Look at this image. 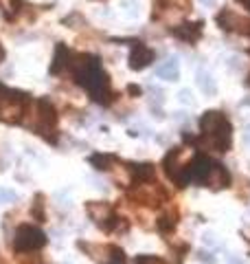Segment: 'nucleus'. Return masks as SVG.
<instances>
[{
	"label": "nucleus",
	"instance_id": "aec40b11",
	"mask_svg": "<svg viewBox=\"0 0 250 264\" xmlns=\"http://www.w3.org/2000/svg\"><path fill=\"white\" fill-rule=\"evenodd\" d=\"M108 264H128V255L123 253V249L110 244V255H108Z\"/></svg>",
	"mask_w": 250,
	"mask_h": 264
},
{
	"label": "nucleus",
	"instance_id": "4be33fe9",
	"mask_svg": "<svg viewBox=\"0 0 250 264\" xmlns=\"http://www.w3.org/2000/svg\"><path fill=\"white\" fill-rule=\"evenodd\" d=\"M18 200V194L9 187H0V205L3 203H15Z\"/></svg>",
	"mask_w": 250,
	"mask_h": 264
},
{
	"label": "nucleus",
	"instance_id": "c85d7f7f",
	"mask_svg": "<svg viewBox=\"0 0 250 264\" xmlns=\"http://www.w3.org/2000/svg\"><path fill=\"white\" fill-rule=\"evenodd\" d=\"M239 3H241V5H244V7H246V9L250 11V0H239Z\"/></svg>",
	"mask_w": 250,
	"mask_h": 264
},
{
	"label": "nucleus",
	"instance_id": "b1692460",
	"mask_svg": "<svg viewBox=\"0 0 250 264\" xmlns=\"http://www.w3.org/2000/svg\"><path fill=\"white\" fill-rule=\"evenodd\" d=\"M136 264H167V262H162L160 258H154V255H140V258H136Z\"/></svg>",
	"mask_w": 250,
	"mask_h": 264
},
{
	"label": "nucleus",
	"instance_id": "9b49d317",
	"mask_svg": "<svg viewBox=\"0 0 250 264\" xmlns=\"http://www.w3.org/2000/svg\"><path fill=\"white\" fill-rule=\"evenodd\" d=\"M202 27H204V22L198 20V22H184V25H178L171 29V33H174L178 40H184V42H195L202 33Z\"/></svg>",
	"mask_w": 250,
	"mask_h": 264
},
{
	"label": "nucleus",
	"instance_id": "39448f33",
	"mask_svg": "<svg viewBox=\"0 0 250 264\" xmlns=\"http://www.w3.org/2000/svg\"><path fill=\"white\" fill-rule=\"evenodd\" d=\"M184 150L186 147H174V150H169L165 154V159H162V167H165L167 176L178 185V187H184V185L189 183V178H186V165L182 161Z\"/></svg>",
	"mask_w": 250,
	"mask_h": 264
},
{
	"label": "nucleus",
	"instance_id": "a211bd4d",
	"mask_svg": "<svg viewBox=\"0 0 250 264\" xmlns=\"http://www.w3.org/2000/svg\"><path fill=\"white\" fill-rule=\"evenodd\" d=\"M176 224H178V214H176L174 207H171L169 212H165L158 218V229L162 231V234H171V231L176 229Z\"/></svg>",
	"mask_w": 250,
	"mask_h": 264
},
{
	"label": "nucleus",
	"instance_id": "bb28decb",
	"mask_svg": "<svg viewBox=\"0 0 250 264\" xmlns=\"http://www.w3.org/2000/svg\"><path fill=\"white\" fill-rule=\"evenodd\" d=\"M198 258H200V260H204V262H211V260H213V258H211V255H209L206 251H204V253L200 251V255H198Z\"/></svg>",
	"mask_w": 250,
	"mask_h": 264
},
{
	"label": "nucleus",
	"instance_id": "f03ea898",
	"mask_svg": "<svg viewBox=\"0 0 250 264\" xmlns=\"http://www.w3.org/2000/svg\"><path fill=\"white\" fill-rule=\"evenodd\" d=\"M200 130H202V145L213 152H228L233 128L231 121L224 117L220 110H209L200 117Z\"/></svg>",
	"mask_w": 250,
	"mask_h": 264
},
{
	"label": "nucleus",
	"instance_id": "423d86ee",
	"mask_svg": "<svg viewBox=\"0 0 250 264\" xmlns=\"http://www.w3.org/2000/svg\"><path fill=\"white\" fill-rule=\"evenodd\" d=\"M215 22H217V27L228 31V33H237V35H246V37L250 35V20L246 15H239L233 9H228V7L220 9V13L215 15Z\"/></svg>",
	"mask_w": 250,
	"mask_h": 264
},
{
	"label": "nucleus",
	"instance_id": "4468645a",
	"mask_svg": "<svg viewBox=\"0 0 250 264\" xmlns=\"http://www.w3.org/2000/svg\"><path fill=\"white\" fill-rule=\"evenodd\" d=\"M86 209H88V216L99 224V227L114 214V212H112V207L108 205V203H95V200H90V203L86 205Z\"/></svg>",
	"mask_w": 250,
	"mask_h": 264
},
{
	"label": "nucleus",
	"instance_id": "0eeeda50",
	"mask_svg": "<svg viewBox=\"0 0 250 264\" xmlns=\"http://www.w3.org/2000/svg\"><path fill=\"white\" fill-rule=\"evenodd\" d=\"M134 198L138 200V203H143V205L158 207L160 203H165V200L169 198V194L156 183H152V185L150 183H140L138 190L134 192Z\"/></svg>",
	"mask_w": 250,
	"mask_h": 264
},
{
	"label": "nucleus",
	"instance_id": "7ed1b4c3",
	"mask_svg": "<svg viewBox=\"0 0 250 264\" xmlns=\"http://www.w3.org/2000/svg\"><path fill=\"white\" fill-rule=\"evenodd\" d=\"M46 244V236L42 229L33 227V224H22L13 236V247L20 253H31V251H40Z\"/></svg>",
	"mask_w": 250,
	"mask_h": 264
},
{
	"label": "nucleus",
	"instance_id": "9d476101",
	"mask_svg": "<svg viewBox=\"0 0 250 264\" xmlns=\"http://www.w3.org/2000/svg\"><path fill=\"white\" fill-rule=\"evenodd\" d=\"M206 187L211 190H224L231 185V172L226 169L224 165H220V163H213L206 174V181H204Z\"/></svg>",
	"mask_w": 250,
	"mask_h": 264
},
{
	"label": "nucleus",
	"instance_id": "2eb2a0df",
	"mask_svg": "<svg viewBox=\"0 0 250 264\" xmlns=\"http://www.w3.org/2000/svg\"><path fill=\"white\" fill-rule=\"evenodd\" d=\"M156 75H158L160 80H167V82H178V77H180V64H178V60L169 58L165 64H160L156 68Z\"/></svg>",
	"mask_w": 250,
	"mask_h": 264
},
{
	"label": "nucleus",
	"instance_id": "f257e3e1",
	"mask_svg": "<svg viewBox=\"0 0 250 264\" xmlns=\"http://www.w3.org/2000/svg\"><path fill=\"white\" fill-rule=\"evenodd\" d=\"M75 68V77L81 86L90 92V97L95 102L108 106L112 102V90H110V80L108 75L101 71V62L97 55H79V58H70Z\"/></svg>",
	"mask_w": 250,
	"mask_h": 264
},
{
	"label": "nucleus",
	"instance_id": "6e6552de",
	"mask_svg": "<svg viewBox=\"0 0 250 264\" xmlns=\"http://www.w3.org/2000/svg\"><path fill=\"white\" fill-rule=\"evenodd\" d=\"M211 165H213V161H211L209 157L195 154V157L191 159V163L186 165V178H189V181H195V183H204Z\"/></svg>",
	"mask_w": 250,
	"mask_h": 264
},
{
	"label": "nucleus",
	"instance_id": "20e7f679",
	"mask_svg": "<svg viewBox=\"0 0 250 264\" xmlns=\"http://www.w3.org/2000/svg\"><path fill=\"white\" fill-rule=\"evenodd\" d=\"M55 123H57V110L51 106V102L40 99V102L35 104V115H33V121H31V128H33L37 135L49 137L51 132L55 130Z\"/></svg>",
	"mask_w": 250,
	"mask_h": 264
},
{
	"label": "nucleus",
	"instance_id": "c756f323",
	"mask_svg": "<svg viewBox=\"0 0 250 264\" xmlns=\"http://www.w3.org/2000/svg\"><path fill=\"white\" fill-rule=\"evenodd\" d=\"M228 264H244V262L237 260V258H231V262H228Z\"/></svg>",
	"mask_w": 250,
	"mask_h": 264
},
{
	"label": "nucleus",
	"instance_id": "cd10ccee",
	"mask_svg": "<svg viewBox=\"0 0 250 264\" xmlns=\"http://www.w3.org/2000/svg\"><path fill=\"white\" fill-rule=\"evenodd\" d=\"M128 90H130V95H140V88L138 86H130Z\"/></svg>",
	"mask_w": 250,
	"mask_h": 264
},
{
	"label": "nucleus",
	"instance_id": "f3484780",
	"mask_svg": "<svg viewBox=\"0 0 250 264\" xmlns=\"http://www.w3.org/2000/svg\"><path fill=\"white\" fill-rule=\"evenodd\" d=\"M195 82H198V88L202 90V95L213 97L215 92H217V84H215V80L206 71H198V75H195Z\"/></svg>",
	"mask_w": 250,
	"mask_h": 264
},
{
	"label": "nucleus",
	"instance_id": "7c9ffc66",
	"mask_svg": "<svg viewBox=\"0 0 250 264\" xmlns=\"http://www.w3.org/2000/svg\"><path fill=\"white\" fill-rule=\"evenodd\" d=\"M200 3H204V5H213L215 0H200Z\"/></svg>",
	"mask_w": 250,
	"mask_h": 264
},
{
	"label": "nucleus",
	"instance_id": "5701e85b",
	"mask_svg": "<svg viewBox=\"0 0 250 264\" xmlns=\"http://www.w3.org/2000/svg\"><path fill=\"white\" fill-rule=\"evenodd\" d=\"M178 99H180V104H186V106H195V97L189 88H182L178 92Z\"/></svg>",
	"mask_w": 250,
	"mask_h": 264
},
{
	"label": "nucleus",
	"instance_id": "6ab92c4d",
	"mask_svg": "<svg viewBox=\"0 0 250 264\" xmlns=\"http://www.w3.org/2000/svg\"><path fill=\"white\" fill-rule=\"evenodd\" d=\"M88 161H90L97 169H110V167H112V163H114L116 159L112 157V154H99V152H97V154H92Z\"/></svg>",
	"mask_w": 250,
	"mask_h": 264
},
{
	"label": "nucleus",
	"instance_id": "412c9836",
	"mask_svg": "<svg viewBox=\"0 0 250 264\" xmlns=\"http://www.w3.org/2000/svg\"><path fill=\"white\" fill-rule=\"evenodd\" d=\"M42 194H37L35 196V205L31 207V216H33V220H37V222H42L44 220V209H42Z\"/></svg>",
	"mask_w": 250,
	"mask_h": 264
},
{
	"label": "nucleus",
	"instance_id": "1a4fd4ad",
	"mask_svg": "<svg viewBox=\"0 0 250 264\" xmlns=\"http://www.w3.org/2000/svg\"><path fill=\"white\" fill-rule=\"evenodd\" d=\"M154 60V51L150 46H145L143 42H134L132 44V53H130V68L132 71H143L145 66H150Z\"/></svg>",
	"mask_w": 250,
	"mask_h": 264
},
{
	"label": "nucleus",
	"instance_id": "f8f14e48",
	"mask_svg": "<svg viewBox=\"0 0 250 264\" xmlns=\"http://www.w3.org/2000/svg\"><path fill=\"white\" fill-rule=\"evenodd\" d=\"M77 249H81L90 260H95L99 264H108V255H110V244H90L79 240L77 242Z\"/></svg>",
	"mask_w": 250,
	"mask_h": 264
},
{
	"label": "nucleus",
	"instance_id": "dca6fc26",
	"mask_svg": "<svg viewBox=\"0 0 250 264\" xmlns=\"http://www.w3.org/2000/svg\"><path fill=\"white\" fill-rule=\"evenodd\" d=\"M70 66V51L66 44H57L55 46V55H53V66H51V73L55 75L59 73V68H66Z\"/></svg>",
	"mask_w": 250,
	"mask_h": 264
},
{
	"label": "nucleus",
	"instance_id": "2f4dec72",
	"mask_svg": "<svg viewBox=\"0 0 250 264\" xmlns=\"http://www.w3.org/2000/svg\"><path fill=\"white\" fill-rule=\"evenodd\" d=\"M5 58V49H3V46H0V60H3Z\"/></svg>",
	"mask_w": 250,
	"mask_h": 264
},
{
	"label": "nucleus",
	"instance_id": "a878e982",
	"mask_svg": "<svg viewBox=\"0 0 250 264\" xmlns=\"http://www.w3.org/2000/svg\"><path fill=\"white\" fill-rule=\"evenodd\" d=\"M241 139H244V143H246V145H250V123L244 128V135H241Z\"/></svg>",
	"mask_w": 250,
	"mask_h": 264
},
{
	"label": "nucleus",
	"instance_id": "ddd939ff",
	"mask_svg": "<svg viewBox=\"0 0 250 264\" xmlns=\"http://www.w3.org/2000/svg\"><path fill=\"white\" fill-rule=\"evenodd\" d=\"M128 172L132 174V181L134 183H150V178L154 176V165L152 163H130Z\"/></svg>",
	"mask_w": 250,
	"mask_h": 264
},
{
	"label": "nucleus",
	"instance_id": "393cba45",
	"mask_svg": "<svg viewBox=\"0 0 250 264\" xmlns=\"http://www.w3.org/2000/svg\"><path fill=\"white\" fill-rule=\"evenodd\" d=\"M202 242H204L206 247H215V244H217V240H215V234H213V231H206V234L202 236Z\"/></svg>",
	"mask_w": 250,
	"mask_h": 264
}]
</instances>
